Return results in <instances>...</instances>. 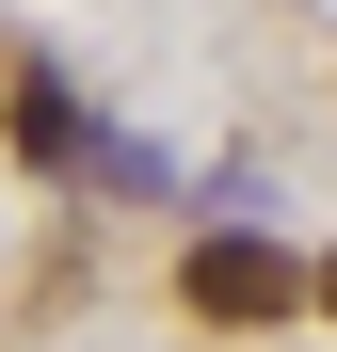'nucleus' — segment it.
I'll return each instance as SVG.
<instances>
[{
  "label": "nucleus",
  "mask_w": 337,
  "mask_h": 352,
  "mask_svg": "<svg viewBox=\"0 0 337 352\" xmlns=\"http://www.w3.org/2000/svg\"><path fill=\"white\" fill-rule=\"evenodd\" d=\"M193 320H225V336H257V320H289L305 305V272H289V241H241V224H225V241H193Z\"/></svg>",
  "instance_id": "f257e3e1"
},
{
  "label": "nucleus",
  "mask_w": 337,
  "mask_h": 352,
  "mask_svg": "<svg viewBox=\"0 0 337 352\" xmlns=\"http://www.w3.org/2000/svg\"><path fill=\"white\" fill-rule=\"evenodd\" d=\"M17 160H81V112H65V96H48V80L17 96Z\"/></svg>",
  "instance_id": "f03ea898"
},
{
  "label": "nucleus",
  "mask_w": 337,
  "mask_h": 352,
  "mask_svg": "<svg viewBox=\"0 0 337 352\" xmlns=\"http://www.w3.org/2000/svg\"><path fill=\"white\" fill-rule=\"evenodd\" d=\"M305 288H321V305H337V256H321V272H305Z\"/></svg>",
  "instance_id": "7ed1b4c3"
}]
</instances>
